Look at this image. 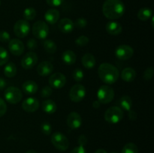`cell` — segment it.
<instances>
[{
	"label": "cell",
	"instance_id": "1",
	"mask_svg": "<svg viewBox=\"0 0 154 153\" xmlns=\"http://www.w3.org/2000/svg\"><path fill=\"white\" fill-rule=\"evenodd\" d=\"M102 13L109 20H117L125 13V4L121 0H105L102 5Z\"/></svg>",
	"mask_w": 154,
	"mask_h": 153
},
{
	"label": "cell",
	"instance_id": "2",
	"mask_svg": "<svg viewBox=\"0 0 154 153\" xmlns=\"http://www.w3.org/2000/svg\"><path fill=\"white\" fill-rule=\"evenodd\" d=\"M98 74L102 82L106 84H114L119 78V70L117 68L110 63H102L98 69Z\"/></svg>",
	"mask_w": 154,
	"mask_h": 153
},
{
	"label": "cell",
	"instance_id": "3",
	"mask_svg": "<svg viewBox=\"0 0 154 153\" xmlns=\"http://www.w3.org/2000/svg\"><path fill=\"white\" fill-rule=\"evenodd\" d=\"M123 111L119 106H111L105 112L104 118L110 124H117L123 118Z\"/></svg>",
	"mask_w": 154,
	"mask_h": 153
},
{
	"label": "cell",
	"instance_id": "4",
	"mask_svg": "<svg viewBox=\"0 0 154 153\" xmlns=\"http://www.w3.org/2000/svg\"><path fill=\"white\" fill-rule=\"evenodd\" d=\"M97 98L99 103L109 104L114 98V91L109 86H102L97 92Z\"/></svg>",
	"mask_w": 154,
	"mask_h": 153
},
{
	"label": "cell",
	"instance_id": "5",
	"mask_svg": "<svg viewBox=\"0 0 154 153\" xmlns=\"http://www.w3.org/2000/svg\"><path fill=\"white\" fill-rule=\"evenodd\" d=\"M51 142L56 148L62 152L66 151L69 147V141L63 134L55 132L51 136Z\"/></svg>",
	"mask_w": 154,
	"mask_h": 153
},
{
	"label": "cell",
	"instance_id": "6",
	"mask_svg": "<svg viewBox=\"0 0 154 153\" xmlns=\"http://www.w3.org/2000/svg\"><path fill=\"white\" fill-rule=\"evenodd\" d=\"M32 32L36 38L44 40L49 34V27L44 21H37L32 26Z\"/></svg>",
	"mask_w": 154,
	"mask_h": 153
},
{
	"label": "cell",
	"instance_id": "7",
	"mask_svg": "<svg viewBox=\"0 0 154 153\" xmlns=\"http://www.w3.org/2000/svg\"><path fill=\"white\" fill-rule=\"evenodd\" d=\"M5 99L8 103L15 104L22 100V92L18 88L14 86H10L5 90Z\"/></svg>",
	"mask_w": 154,
	"mask_h": 153
},
{
	"label": "cell",
	"instance_id": "8",
	"mask_svg": "<svg viewBox=\"0 0 154 153\" xmlns=\"http://www.w3.org/2000/svg\"><path fill=\"white\" fill-rule=\"evenodd\" d=\"M30 31V26L28 21L25 20H19L14 26V32L17 37L23 38L26 37Z\"/></svg>",
	"mask_w": 154,
	"mask_h": 153
},
{
	"label": "cell",
	"instance_id": "9",
	"mask_svg": "<svg viewBox=\"0 0 154 153\" xmlns=\"http://www.w3.org/2000/svg\"><path fill=\"white\" fill-rule=\"evenodd\" d=\"M86 88L81 84H75L72 87L69 92V98L73 102L81 101L86 96Z\"/></svg>",
	"mask_w": 154,
	"mask_h": 153
},
{
	"label": "cell",
	"instance_id": "10",
	"mask_svg": "<svg viewBox=\"0 0 154 153\" xmlns=\"http://www.w3.org/2000/svg\"><path fill=\"white\" fill-rule=\"evenodd\" d=\"M134 54V50L130 46L126 44L120 45L116 48L115 56L120 60H128Z\"/></svg>",
	"mask_w": 154,
	"mask_h": 153
},
{
	"label": "cell",
	"instance_id": "11",
	"mask_svg": "<svg viewBox=\"0 0 154 153\" xmlns=\"http://www.w3.org/2000/svg\"><path fill=\"white\" fill-rule=\"evenodd\" d=\"M66 83V77L62 73H55L49 78V84L52 88L60 89Z\"/></svg>",
	"mask_w": 154,
	"mask_h": 153
},
{
	"label": "cell",
	"instance_id": "12",
	"mask_svg": "<svg viewBox=\"0 0 154 153\" xmlns=\"http://www.w3.org/2000/svg\"><path fill=\"white\" fill-rule=\"evenodd\" d=\"M38 56L34 52H29L23 56L21 59V65L24 69H31L37 64Z\"/></svg>",
	"mask_w": 154,
	"mask_h": 153
},
{
	"label": "cell",
	"instance_id": "13",
	"mask_svg": "<svg viewBox=\"0 0 154 153\" xmlns=\"http://www.w3.org/2000/svg\"><path fill=\"white\" fill-rule=\"evenodd\" d=\"M8 48L10 52L13 55L17 56L22 55L24 52V50H25L23 43L20 40L16 38L9 40Z\"/></svg>",
	"mask_w": 154,
	"mask_h": 153
},
{
	"label": "cell",
	"instance_id": "14",
	"mask_svg": "<svg viewBox=\"0 0 154 153\" xmlns=\"http://www.w3.org/2000/svg\"><path fill=\"white\" fill-rule=\"evenodd\" d=\"M39 101L35 98L30 97L24 100L22 103V108L27 112H34L38 109Z\"/></svg>",
	"mask_w": 154,
	"mask_h": 153
},
{
	"label": "cell",
	"instance_id": "15",
	"mask_svg": "<svg viewBox=\"0 0 154 153\" xmlns=\"http://www.w3.org/2000/svg\"><path fill=\"white\" fill-rule=\"evenodd\" d=\"M67 124L70 128L78 129L82 124L81 116L76 112H72L67 117Z\"/></svg>",
	"mask_w": 154,
	"mask_h": 153
},
{
	"label": "cell",
	"instance_id": "16",
	"mask_svg": "<svg viewBox=\"0 0 154 153\" xmlns=\"http://www.w3.org/2000/svg\"><path fill=\"white\" fill-rule=\"evenodd\" d=\"M58 28L64 34H69L75 28V23L69 18H63L60 20L58 23Z\"/></svg>",
	"mask_w": 154,
	"mask_h": 153
},
{
	"label": "cell",
	"instance_id": "17",
	"mask_svg": "<svg viewBox=\"0 0 154 153\" xmlns=\"http://www.w3.org/2000/svg\"><path fill=\"white\" fill-rule=\"evenodd\" d=\"M54 70L52 63L48 61L42 62L37 67V72L42 76H46L51 74Z\"/></svg>",
	"mask_w": 154,
	"mask_h": 153
},
{
	"label": "cell",
	"instance_id": "18",
	"mask_svg": "<svg viewBox=\"0 0 154 153\" xmlns=\"http://www.w3.org/2000/svg\"><path fill=\"white\" fill-rule=\"evenodd\" d=\"M105 28L107 32L111 35H118L122 32V26L116 21H109L107 22Z\"/></svg>",
	"mask_w": 154,
	"mask_h": 153
},
{
	"label": "cell",
	"instance_id": "19",
	"mask_svg": "<svg viewBox=\"0 0 154 153\" xmlns=\"http://www.w3.org/2000/svg\"><path fill=\"white\" fill-rule=\"evenodd\" d=\"M45 19L49 24H55L60 19V12L57 9H49L45 14Z\"/></svg>",
	"mask_w": 154,
	"mask_h": 153
},
{
	"label": "cell",
	"instance_id": "20",
	"mask_svg": "<svg viewBox=\"0 0 154 153\" xmlns=\"http://www.w3.org/2000/svg\"><path fill=\"white\" fill-rule=\"evenodd\" d=\"M23 91L27 94H33L37 92L38 86L37 83L33 80H27L24 82L22 85Z\"/></svg>",
	"mask_w": 154,
	"mask_h": 153
},
{
	"label": "cell",
	"instance_id": "21",
	"mask_svg": "<svg viewBox=\"0 0 154 153\" xmlns=\"http://www.w3.org/2000/svg\"><path fill=\"white\" fill-rule=\"evenodd\" d=\"M136 77V71L132 68H126L121 72V78L127 82L133 81Z\"/></svg>",
	"mask_w": 154,
	"mask_h": 153
},
{
	"label": "cell",
	"instance_id": "22",
	"mask_svg": "<svg viewBox=\"0 0 154 153\" xmlns=\"http://www.w3.org/2000/svg\"><path fill=\"white\" fill-rule=\"evenodd\" d=\"M76 54L70 50H66L62 55V60L67 65H72L75 64L76 62Z\"/></svg>",
	"mask_w": 154,
	"mask_h": 153
},
{
	"label": "cell",
	"instance_id": "23",
	"mask_svg": "<svg viewBox=\"0 0 154 153\" xmlns=\"http://www.w3.org/2000/svg\"><path fill=\"white\" fill-rule=\"evenodd\" d=\"M81 62L84 68L87 69H91L96 64V58L93 54L87 52L83 56L82 58H81Z\"/></svg>",
	"mask_w": 154,
	"mask_h": 153
},
{
	"label": "cell",
	"instance_id": "24",
	"mask_svg": "<svg viewBox=\"0 0 154 153\" xmlns=\"http://www.w3.org/2000/svg\"><path fill=\"white\" fill-rule=\"evenodd\" d=\"M118 106L121 110L126 111H129L132 106V100L131 98L128 95H123L117 101Z\"/></svg>",
	"mask_w": 154,
	"mask_h": 153
},
{
	"label": "cell",
	"instance_id": "25",
	"mask_svg": "<svg viewBox=\"0 0 154 153\" xmlns=\"http://www.w3.org/2000/svg\"><path fill=\"white\" fill-rule=\"evenodd\" d=\"M42 108L44 112L48 114H53L57 111V106L55 102L52 100H44L42 104Z\"/></svg>",
	"mask_w": 154,
	"mask_h": 153
},
{
	"label": "cell",
	"instance_id": "26",
	"mask_svg": "<svg viewBox=\"0 0 154 153\" xmlns=\"http://www.w3.org/2000/svg\"><path fill=\"white\" fill-rule=\"evenodd\" d=\"M137 16L140 20L147 21L153 16V11L148 8H142L138 10Z\"/></svg>",
	"mask_w": 154,
	"mask_h": 153
},
{
	"label": "cell",
	"instance_id": "27",
	"mask_svg": "<svg viewBox=\"0 0 154 153\" xmlns=\"http://www.w3.org/2000/svg\"><path fill=\"white\" fill-rule=\"evenodd\" d=\"M17 74V67L14 62L7 63L4 68V74L7 77H14Z\"/></svg>",
	"mask_w": 154,
	"mask_h": 153
},
{
	"label": "cell",
	"instance_id": "28",
	"mask_svg": "<svg viewBox=\"0 0 154 153\" xmlns=\"http://www.w3.org/2000/svg\"><path fill=\"white\" fill-rule=\"evenodd\" d=\"M43 46L45 50L50 54L55 53L57 50V44L52 40H45L43 42Z\"/></svg>",
	"mask_w": 154,
	"mask_h": 153
},
{
	"label": "cell",
	"instance_id": "29",
	"mask_svg": "<svg viewBox=\"0 0 154 153\" xmlns=\"http://www.w3.org/2000/svg\"><path fill=\"white\" fill-rule=\"evenodd\" d=\"M23 18L25 20H32L36 16V10L34 8H27L23 11Z\"/></svg>",
	"mask_w": 154,
	"mask_h": 153
},
{
	"label": "cell",
	"instance_id": "30",
	"mask_svg": "<svg viewBox=\"0 0 154 153\" xmlns=\"http://www.w3.org/2000/svg\"><path fill=\"white\" fill-rule=\"evenodd\" d=\"M121 153H138V146L133 142H128L123 146Z\"/></svg>",
	"mask_w": 154,
	"mask_h": 153
},
{
	"label": "cell",
	"instance_id": "31",
	"mask_svg": "<svg viewBox=\"0 0 154 153\" xmlns=\"http://www.w3.org/2000/svg\"><path fill=\"white\" fill-rule=\"evenodd\" d=\"M9 54L4 47L0 46V66L5 64L8 62Z\"/></svg>",
	"mask_w": 154,
	"mask_h": 153
},
{
	"label": "cell",
	"instance_id": "32",
	"mask_svg": "<svg viewBox=\"0 0 154 153\" xmlns=\"http://www.w3.org/2000/svg\"><path fill=\"white\" fill-rule=\"evenodd\" d=\"M72 76H73L74 80H75L76 82H81V81L83 80L84 76V74L83 72V70L80 68L75 69L72 73Z\"/></svg>",
	"mask_w": 154,
	"mask_h": 153
},
{
	"label": "cell",
	"instance_id": "33",
	"mask_svg": "<svg viewBox=\"0 0 154 153\" xmlns=\"http://www.w3.org/2000/svg\"><path fill=\"white\" fill-rule=\"evenodd\" d=\"M41 130H42V132L44 134L50 135L52 132V127H51L50 123L44 122L41 125Z\"/></svg>",
	"mask_w": 154,
	"mask_h": 153
},
{
	"label": "cell",
	"instance_id": "34",
	"mask_svg": "<svg viewBox=\"0 0 154 153\" xmlns=\"http://www.w3.org/2000/svg\"><path fill=\"white\" fill-rule=\"evenodd\" d=\"M88 43H89V38L85 35L80 36V37H78V38L75 40V44H78V46H86Z\"/></svg>",
	"mask_w": 154,
	"mask_h": 153
},
{
	"label": "cell",
	"instance_id": "35",
	"mask_svg": "<svg viewBox=\"0 0 154 153\" xmlns=\"http://www.w3.org/2000/svg\"><path fill=\"white\" fill-rule=\"evenodd\" d=\"M53 89L51 86H45L41 90V96L42 98H48L52 94Z\"/></svg>",
	"mask_w": 154,
	"mask_h": 153
},
{
	"label": "cell",
	"instance_id": "36",
	"mask_svg": "<svg viewBox=\"0 0 154 153\" xmlns=\"http://www.w3.org/2000/svg\"><path fill=\"white\" fill-rule=\"evenodd\" d=\"M153 75V68L149 67L144 70V78L146 80H150L152 79Z\"/></svg>",
	"mask_w": 154,
	"mask_h": 153
},
{
	"label": "cell",
	"instance_id": "37",
	"mask_svg": "<svg viewBox=\"0 0 154 153\" xmlns=\"http://www.w3.org/2000/svg\"><path fill=\"white\" fill-rule=\"evenodd\" d=\"M26 46L27 47H28V49H29L30 50H35L37 48L38 43L35 40V39L30 38L29 39L28 41H27Z\"/></svg>",
	"mask_w": 154,
	"mask_h": 153
},
{
	"label": "cell",
	"instance_id": "38",
	"mask_svg": "<svg viewBox=\"0 0 154 153\" xmlns=\"http://www.w3.org/2000/svg\"><path fill=\"white\" fill-rule=\"evenodd\" d=\"M10 34L8 32L6 31H1L0 32V41L3 43H6L10 40Z\"/></svg>",
	"mask_w": 154,
	"mask_h": 153
},
{
	"label": "cell",
	"instance_id": "39",
	"mask_svg": "<svg viewBox=\"0 0 154 153\" xmlns=\"http://www.w3.org/2000/svg\"><path fill=\"white\" fill-rule=\"evenodd\" d=\"M7 112V105L5 100L0 98V117L3 116Z\"/></svg>",
	"mask_w": 154,
	"mask_h": 153
},
{
	"label": "cell",
	"instance_id": "40",
	"mask_svg": "<svg viewBox=\"0 0 154 153\" xmlns=\"http://www.w3.org/2000/svg\"><path fill=\"white\" fill-rule=\"evenodd\" d=\"M87 21L84 18H78V19H77V20L75 21V26H76L78 28H84V27L87 26Z\"/></svg>",
	"mask_w": 154,
	"mask_h": 153
},
{
	"label": "cell",
	"instance_id": "41",
	"mask_svg": "<svg viewBox=\"0 0 154 153\" xmlns=\"http://www.w3.org/2000/svg\"><path fill=\"white\" fill-rule=\"evenodd\" d=\"M64 0H46L48 4L51 7H59L63 3Z\"/></svg>",
	"mask_w": 154,
	"mask_h": 153
},
{
	"label": "cell",
	"instance_id": "42",
	"mask_svg": "<svg viewBox=\"0 0 154 153\" xmlns=\"http://www.w3.org/2000/svg\"><path fill=\"white\" fill-rule=\"evenodd\" d=\"M71 153H87L85 148L83 146H78L72 150Z\"/></svg>",
	"mask_w": 154,
	"mask_h": 153
},
{
	"label": "cell",
	"instance_id": "43",
	"mask_svg": "<svg viewBox=\"0 0 154 153\" xmlns=\"http://www.w3.org/2000/svg\"><path fill=\"white\" fill-rule=\"evenodd\" d=\"M87 138L86 137L85 135H81V136L78 137V143H79V146H84L87 144Z\"/></svg>",
	"mask_w": 154,
	"mask_h": 153
},
{
	"label": "cell",
	"instance_id": "44",
	"mask_svg": "<svg viewBox=\"0 0 154 153\" xmlns=\"http://www.w3.org/2000/svg\"><path fill=\"white\" fill-rule=\"evenodd\" d=\"M129 118L130 120H135L137 119V113L134 110H130L129 111Z\"/></svg>",
	"mask_w": 154,
	"mask_h": 153
},
{
	"label": "cell",
	"instance_id": "45",
	"mask_svg": "<svg viewBox=\"0 0 154 153\" xmlns=\"http://www.w3.org/2000/svg\"><path fill=\"white\" fill-rule=\"evenodd\" d=\"M6 81L2 77H0V90L4 89L6 87Z\"/></svg>",
	"mask_w": 154,
	"mask_h": 153
},
{
	"label": "cell",
	"instance_id": "46",
	"mask_svg": "<svg viewBox=\"0 0 154 153\" xmlns=\"http://www.w3.org/2000/svg\"><path fill=\"white\" fill-rule=\"evenodd\" d=\"M95 153H107V152L103 148H99V149L95 152Z\"/></svg>",
	"mask_w": 154,
	"mask_h": 153
},
{
	"label": "cell",
	"instance_id": "47",
	"mask_svg": "<svg viewBox=\"0 0 154 153\" xmlns=\"http://www.w3.org/2000/svg\"><path fill=\"white\" fill-rule=\"evenodd\" d=\"M99 105H100V103L99 102V100H96V101H94V103H93V106L96 108H98L99 106Z\"/></svg>",
	"mask_w": 154,
	"mask_h": 153
},
{
	"label": "cell",
	"instance_id": "48",
	"mask_svg": "<svg viewBox=\"0 0 154 153\" xmlns=\"http://www.w3.org/2000/svg\"><path fill=\"white\" fill-rule=\"evenodd\" d=\"M26 153H37L35 151H34V150H29V151H27Z\"/></svg>",
	"mask_w": 154,
	"mask_h": 153
},
{
	"label": "cell",
	"instance_id": "49",
	"mask_svg": "<svg viewBox=\"0 0 154 153\" xmlns=\"http://www.w3.org/2000/svg\"><path fill=\"white\" fill-rule=\"evenodd\" d=\"M0 5H1V0H0Z\"/></svg>",
	"mask_w": 154,
	"mask_h": 153
},
{
	"label": "cell",
	"instance_id": "50",
	"mask_svg": "<svg viewBox=\"0 0 154 153\" xmlns=\"http://www.w3.org/2000/svg\"><path fill=\"white\" fill-rule=\"evenodd\" d=\"M112 153H117V152H112Z\"/></svg>",
	"mask_w": 154,
	"mask_h": 153
}]
</instances>
